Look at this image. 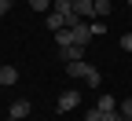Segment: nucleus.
<instances>
[{"mask_svg": "<svg viewBox=\"0 0 132 121\" xmlns=\"http://www.w3.org/2000/svg\"><path fill=\"white\" fill-rule=\"evenodd\" d=\"M66 74H70V77H81V81L88 84V88H99V81H103V77H99V70H95V66H88L85 59L66 62Z\"/></svg>", "mask_w": 132, "mask_h": 121, "instance_id": "f257e3e1", "label": "nucleus"}, {"mask_svg": "<svg viewBox=\"0 0 132 121\" xmlns=\"http://www.w3.org/2000/svg\"><path fill=\"white\" fill-rule=\"evenodd\" d=\"M77 107H81V92H77V88H66V92L55 99V110H59V114H70V110H77Z\"/></svg>", "mask_w": 132, "mask_h": 121, "instance_id": "f03ea898", "label": "nucleus"}, {"mask_svg": "<svg viewBox=\"0 0 132 121\" xmlns=\"http://www.w3.org/2000/svg\"><path fill=\"white\" fill-rule=\"evenodd\" d=\"M70 33H73V44H81V48H85V44H88V41L95 37V33H92V26H88V22H81V26H73Z\"/></svg>", "mask_w": 132, "mask_h": 121, "instance_id": "7ed1b4c3", "label": "nucleus"}, {"mask_svg": "<svg viewBox=\"0 0 132 121\" xmlns=\"http://www.w3.org/2000/svg\"><path fill=\"white\" fill-rule=\"evenodd\" d=\"M7 117H11V121H22V117H29V99H19V103H11Z\"/></svg>", "mask_w": 132, "mask_h": 121, "instance_id": "20e7f679", "label": "nucleus"}, {"mask_svg": "<svg viewBox=\"0 0 132 121\" xmlns=\"http://www.w3.org/2000/svg\"><path fill=\"white\" fill-rule=\"evenodd\" d=\"M73 11L81 19H95V0H73Z\"/></svg>", "mask_w": 132, "mask_h": 121, "instance_id": "39448f33", "label": "nucleus"}, {"mask_svg": "<svg viewBox=\"0 0 132 121\" xmlns=\"http://www.w3.org/2000/svg\"><path fill=\"white\" fill-rule=\"evenodd\" d=\"M59 55H62L66 62H77L81 55H85V48H81V44H62V48H59Z\"/></svg>", "mask_w": 132, "mask_h": 121, "instance_id": "423d86ee", "label": "nucleus"}, {"mask_svg": "<svg viewBox=\"0 0 132 121\" xmlns=\"http://www.w3.org/2000/svg\"><path fill=\"white\" fill-rule=\"evenodd\" d=\"M15 81H19V70L15 66H0V88H11Z\"/></svg>", "mask_w": 132, "mask_h": 121, "instance_id": "0eeeda50", "label": "nucleus"}, {"mask_svg": "<svg viewBox=\"0 0 132 121\" xmlns=\"http://www.w3.org/2000/svg\"><path fill=\"white\" fill-rule=\"evenodd\" d=\"M48 29L55 33V29H70V26H66V19H62L59 11H48Z\"/></svg>", "mask_w": 132, "mask_h": 121, "instance_id": "6e6552de", "label": "nucleus"}, {"mask_svg": "<svg viewBox=\"0 0 132 121\" xmlns=\"http://www.w3.org/2000/svg\"><path fill=\"white\" fill-rule=\"evenodd\" d=\"M95 107H99V110H103V114H110V110H118V99H114V95H106V92H103V95H99V103H95Z\"/></svg>", "mask_w": 132, "mask_h": 121, "instance_id": "1a4fd4ad", "label": "nucleus"}, {"mask_svg": "<svg viewBox=\"0 0 132 121\" xmlns=\"http://www.w3.org/2000/svg\"><path fill=\"white\" fill-rule=\"evenodd\" d=\"M55 44L62 48V44H73V33L70 29H55Z\"/></svg>", "mask_w": 132, "mask_h": 121, "instance_id": "9d476101", "label": "nucleus"}, {"mask_svg": "<svg viewBox=\"0 0 132 121\" xmlns=\"http://www.w3.org/2000/svg\"><path fill=\"white\" fill-rule=\"evenodd\" d=\"M110 15V0H95V19H106Z\"/></svg>", "mask_w": 132, "mask_h": 121, "instance_id": "9b49d317", "label": "nucleus"}, {"mask_svg": "<svg viewBox=\"0 0 132 121\" xmlns=\"http://www.w3.org/2000/svg\"><path fill=\"white\" fill-rule=\"evenodd\" d=\"M118 110H121V114H125V117H132V95H128V99H121V103H118Z\"/></svg>", "mask_w": 132, "mask_h": 121, "instance_id": "f8f14e48", "label": "nucleus"}, {"mask_svg": "<svg viewBox=\"0 0 132 121\" xmlns=\"http://www.w3.org/2000/svg\"><path fill=\"white\" fill-rule=\"evenodd\" d=\"M85 121H103V110H99V107H92V110H85Z\"/></svg>", "mask_w": 132, "mask_h": 121, "instance_id": "ddd939ff", "label": "nucleus"}, {"mask_svg": "<svg viewBox=\"0 0 132 121\" xmlns=\"http://www.w3.org/2000/svg\"><path fill=\"white\" fill-rule=\"evenodd\" d=\"M29 7H33V11H48V7H52V0H29Z\"/></svg>", "mask_w": 132, "mask_h": 121, "instance_id": "4468645a", "label": "nucleus"}, {"mask_svg": "<svg viewBox=\"0 0 132 121\" xmlns=\"http://www.w3.org/2000/svg\"><path fill=\"white\" fill-rule=\"evenodd\" d=\"M88 26H92V33H106V22H103V19H95V22H88Z\"/></svg>", "mask_w": 132, "mask_h": 121, "instance_id": "2eb2a0df", "label": "nucleus"}, {"mask_svg": "<svg viewBox=\"0 0 132 121\" xmlns=\"http://www.w3.org/2000/svg\"><path fill=\"white\" fill-rule=\"evenodd\" d=\"M103 121H125V114L121 110H110V114H103Z\"/></svg>", "mask_w": 132, "mask_h": 121, "instance_id": "dca6fc26", "label": "nucleus"}, {"mask_svg": "<svg viewBox=\"0 0 132 121\" xmlns=\"http://www.w3.org/2000/svg\"><path fill=\"white\" fill-rule=\"evenodd\" d=\"M121 48L128 51V55H132V33H125V37H121Z\"/></svg>", "mask_w": 132, "mask_h": 121, "instance_id": "f3484780", "label": "nucleus"}, {"mask_svg": "<svg viewBox=\"0 0 132 121\" xmlns=\"http://www.w3.org/2000/svg\"><path fill=\"white\" fill-rule=\"evenodd\" d=\"M7 11H11V0H0V19H4Z\"/></svg>", "mask_w": 132, "mask_h": 121, "instance_id": "a211bd4d", "label": "nucleus"}, {"mask_svg": "<svg viewBox=\"0 0 132 121\" xmlns=\"http://www.w3.org/2000/svg\"><path fill=\"white\" fill-rule=\"evenodd\" d=\"M128 7H132V0H128Z\"/></svg>", "mask_w": 132, "mask_h": 121, "instance_id": "6ab92c4d", "label": "nucleus"}, {"mask_svg": "<svg viewBox=\"0 0 132 121\" xmlns=\"http://www.w3.org/2000/svg\"><path fill=\"white\" fill-rule=\"evenodd\" d=\"M125 121H132V117H125Z\"/></svg>", "mask_w": 132, "mask_h": 121, "instance_id": "aec40b11", "label": "nucleus"}]
</instances>
